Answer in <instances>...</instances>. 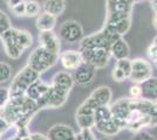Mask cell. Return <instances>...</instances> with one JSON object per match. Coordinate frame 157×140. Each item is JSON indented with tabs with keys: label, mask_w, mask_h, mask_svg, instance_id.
<instances>
[{
	"label": "cell",
	"mask_w": 157,
	"mask_h": 140,
	"mask_svg": "<svg viewBox=\"0 0 157 140\" xmlns=\"http://www.w3.org/2000/svg\"><path fill=\"white\" fill-rule=\"evenodd\" d=\"M25 7H26V1H22V2H20L19 5H17L15 7H13L11 11L13 12V14L15 15H25Z\"/></svg>",
	"instance_id": "33"
},
{
	"label": "cell",
	"mask_w": 157,
	"mask_h": 140,
	"mask_svg": "<svg viewBox=\"0 0 157 140\" xmlns=\"http://www.w3.org/2000/svg\"><path fill=\"white\" fill-rule=\"evenodd\" d=\"M59 34L62 40L68 43H76L83 39V28L78 21H65L60 27Z\"/></svg>",
	"instance_id": "10"
},
{
	"label": "cell",
	"mask_w": 157,
	"mask_h": 140,
	"mask_svg": "<svg viewBox=\"0 0 157 140\" xmlns=\"http://www.w3.org/2000/svg\"><path fill=\"white\" fill-rule=\"evenodd\" d=\"M11 20L7 16V14L5 12H2L0 9V36L4 33H6L7 31L11 28Z\"/></svg>",
	"instance_id": "27"
},
{
	"label": "cell",
	"mask_w": 157,
	"mask_h": 140,
	"mask_svg": "<svg viewBox=\"0 0 157 140\" xmlns=\"http://www.w3.org/2000/svg\"><path fill=\"white\" fill-rule=\"evenodd\" d=\"M154 43H156V45H157V36L155 38V40H154Z\"/></svg>",
	"instance_id": "42"
},
{
	"label": "cell",
	"mask_w": 157,
	"mask_h": 140,
	"mask_svg": "<svg viewBox=\"0 0 157 140\" xmlns=\"http://www.w3.org/2000/svg\"><path fill=\"white\" fill-rule=\"evenodd\" d=\"M141 87V99L148 100L150 103L157 102V77H150L140 84Z\"/></svg>",
	"instance_id": "18"
},
{
	"label": "cell",
	"mask_w": 157,
	"mask_h": 140,
	"mask_svg": "<svg viewBox=\"0 0 157 140\" xmlns=\"http://www.w3.org/2000/svg\"><path fill=\"white\" fill-rule=\"evenodd\" d=\"M150 6L154 12H157V0H150Z\"/></svg>",
	"instance_id": "37"
},
{
	"label": "cell",
	"mask_w": 157,
	"mask_h": 140,
	"mask_svg": "<svg viewBox=\"0 0 157 140\" xmlns=\"http://www.w3.org/2000/svg\"><path fill=\"white\" fill-rule=\"evenodd\" d=\"M6 54L11 59H19L27 48L33 45L32 34L27 31H20L11 27L1 36Z\"/></svg>",
	"instance_id": "2"
},
{
	"label": "cell",
	"mask_w": 157,
	"mask_h": 140,
	"mask_svg": "<svg viewBox=\"0 0 157 140\" xmlns=\"http://www.w3.org/2000/svg\"><path fill=\"white\" fill-rule=\"evenodd\" d=\"M131 140H156V138H155L151 133L142 130V131L135 132V134L132 135Z\"/></svg>",
	"instance_id": "29"
},
{
	"label": "cell",
	"mask_w": 157,
	"mask_h": 140,
	"mask_svg": "<svg viewBox=\"0 0 157 140\" xmlns=\"http://www.w3.org/2000/svg\"><path fill=\"white\" fill-rule=\"evenodd\" d=\"M39 41H40V46L41 47H44L47 50H49V52H52V53L59 55L61 43H60L59 36L54 33L53 31L40 32Z\"/></svg>",
	"instance_id": "16"
},
{
	"label": "cell",
	"mask_w": 157,
	"mask_h": 140,
	"mask_svg": "<svg viewBox=\"0 0 157 140\" xmlns=\"http://www.w3.org/2000/svg\"><path fill=\"white\" fill-rule=\"evenodd\" d=\"M131 26V15H107L103 28L118 36H123Z\"/></svg>",
	"instance_id": "9"
},
{
	"label": "cell",
	"mask_w": 157,
	"mask_h": 140,
	"mask_svg": "<svg viewBox=\"0 0 157 140\" xmlns=\"http://www.w3.org/2000/svg\"><path fill=\"white\" fill-rule=\"evenodd\" d=\"M118 39H121V36H118L116 34L110 33L109 31H107L105 28L102 27L101 31H98V33H94L89 36H86L80 41V49H87V48H105L110 50V47L114 42H116Z\"/></svg>",
	"instance_id": "6"
},
{
	"label": "cell",
	"mask_w": 157,
	"mask_h": 140,
	"mask_svg": "<svg viewBox=\"0 0 157 140\" xmlns=\"http://www.w3.org/2000/svg\"><path fill=\"white\" fill-rule=\"evenodd\" d=\"M12 76V68L5 62H0V84L11 80Z\"/></svg>",
	"instance_id": "26"
},
{
	"label": "cell",
	"mask_w": 157,
	"mask_h": 140,
	"mask_svg": "<svg viewBox=\"0 0 157 140\" xmlns=\"http://www.w3.org/2000/svg\"><path fill=\"white\" fill-rule=\"evenodd\" d=\"M152 26L155 27V29L157 31V12H155L154 16H152Z\"/></svg>",
	"instance_id": "38"
},
{
	"label": "cell",
	"mask_w": 157,
	"mask_h": 140,
	"mask_svg": "<svg viewBox=\"0 0 157 140\" xmlns=\"http://www.w3.org/2000/svg\"><path fill=\"white\" fill-rule=\"evenodd\" d=\"M21 140H31V137L28 135V137H25V138H21Z\"/></svg>",
	"instance_id": "40"
},
{
	"label": "cell",
	"mask_w": 157,
	"mask_h": 140,
	"mask_svg": "<svg viewBox=\"0 0 157 140\" xmlns=\"http://www.w3.org/2000/svg\"><path fill=\"white\" fill-rule=\"evenodd\" d=\"M35 25L40 32L53 31L55 25H56V16H54L49 13H46V12H42L38 15Z\"/></svg>",
	"instance_id": "22"
},
{
	"label": "cell",
	"mask_w": 157,
	"mask_h": 140,
	"mask_svg": "<svg viewBox=\"0 0 157 140\" xmlns=\"http://www.w3.org/2000/svg\"><path fill=\"white\" fill-rule=\"evenodd\" d=\"M152 64L144 59H135L131 61V71L129 80L134 84H141L142 82L152 77Z\"/></svg>",
	"instance_id": "8"
},
{
	"label": "cell",
	"mask_w": 157,
	"mask_h": 140,
	"mask_svg": "<svg viewBox=\"0 0 157 140\" xmlns=\"http://www.w3.org/2000/svg\"><path fill=\"white\" fill-rule=\"evenodd\" d=\"M40 80V74L35 73L29 67H25L13 78L11 87H10V98L25 96V92L28 87L33 84L35 81Z\"/></svg>",
	"instance_id": "5"
},
{
	"label": "cell",
	"mask_w": 157,
	"mask_h": 140,
	"mask_svg": "<svg viewBox=\"0 0 157 140\" xmlns=\"http://www.w3.org/2000/svg\"><path fill=\"white\" fill-rule=\"evenodd\" d=\"M51 87L59 90V91H62V92L69 95L71 90L74 87L73 75H71L68 71H59V73H56L53 77Z\"/></svg>",
	"instance_id": "14"
},
{
	"label": "cell",
	"mask_w": 157,
	"mask_h": 140,
	"mask_svg": "<svg viewBox=\"0 0 157 140\" xmlns=\"http://www.w3.org/2000/svg\"><path fill=\"white\" fill-rule=\"evenodd\" d=\"M10 127H11V125L7 123L6 120L2 119V118L0 117V137H1L2 134L5 133V132H6V131L8 130V128H10Z\"/></svg>",
	"instance_id": "34"
},
{
	"label": "cell",
	"mask_w": 157,
	"mask_h": 140,
	"mask_svg": "<svg viewBox=\"0 0 157 140\" xmlns=\"http://www.w3.org/2000/svg\"><path fill=\"white\" fill-rule=\"evenodd\" d=\"M8 140H14V137H13V138H10Z\"/></svg>",
	"instance_id": "45"
},
{
	"label": "cell",
	"mask_w": 157,
	"mask_h": 140,
	"mask_svg": "<svg viewBox=\"0 0 157 140\" xmlns=\"http://www.w3.org/2000/svg\"><path fill=\"white\" fill-rule=\"evenodd\" d=\"M131 71V61L129 59H124V60H118L116 61L111 76L114 81L116 82H123L125 80H129Z\"/></svg>",
	"instance_id": "19"
},
{
	"label": "cell",
	"mask_w": 157,
	"mask_h": 140,
	"mask_svg": "<svg viewBox=\"0 0 157 140\" xmlns=\"http://www.w3.org/2000/svg\"><path fill=\"white\" fill-rule=\"evenodd\" d=\"M154 66H155V68H156V69H157V60L155 61V62H154Z\"/></svg>",
	"instance_id": "41"
},
{
	"label": "cell",
	"mask_w": 157,
	"mask_h": 140,
	"mask_svg": "<svg viewBox=\"0 0 157 140\" xmlns=\"http://www.w3.org/2000/svg\"><path fill=\"white\" fill-rule=\"evenodd\" d=\"M110 55L116 61L128 59L130 55V48L129 45L124 41L123 38L118 39L116 42H114L110 47Z\"/></svg>",
	"instance_id": "21"
},
{
	"label": "cell",
	"mask_w": 157,
	"mask_h": 140,
	"mask_svg": "<svg viewBox=\"0 0 157 140\" xmlns=\"http://www.w3.org/2000/svg\"><path fill=\"white\" fill-rule=\"evenodd\" d=\"M75 119L78 123V126L81 130H86V128L92 130L95 125L94 114H75Z\"/></svg>",
	"instance_id": "24"
},
{
	"label": "cell",
	"mask_w": 157,
	"mask_h": 140,
	"mask_svg": "<svg viewBox=\"0 0 157 140\" xmlns=\"http://www.w3.org/2000/svg\"><path fill=\"white\" fill-rule=\"evenodd\" d=\"M42 7L46 13H49L54 16H59L63 13L66 8L65 0H44Z\"/></svg>",
	"instance_id": "23"
},
{
	"label": "cell",
	"mask_w": 157,
	"mask_h": 140,
	"mask_svg": "<svg viewBox=\"0 0 157 140\" xmlns=\"http://www.w3.org/2000/svg\"><path fill=\"white\" fill-rule=\"evenodd\" d=\"M29 137H31V140H48L47 135H44V134H41V133L29 134Z\"/></svg>",
	"instance_id": "35"
},
{
	"label": "cell",
	"mask_w": 157,
	"mask_h": 140,
	"mask_svg": "<svg viewBox=\"0 0 157 140\" xmlns=\"http://www.w3.org/2000/svg\"><path fill=\"white\" fill-rule=\"evenodd\" d=\"M75 131L66 124H55L47 132L48 140H75Z\"/></svg>",
	"instance_id": "12"
},
{
	"label": "cell",
	"mask_w": 157,
	"mask_h": 140,
	"mask_svg": "<svg viewBox=\"0 0 157 140\" xmlns=\"http://www.w3.org/2000/svg\"><path fill=\"white\" fill-rule=\"evenodd\" d=\"M98 140H113V139H111L110 137H102V138H100Z\"/></svg>",
	"instance_id": "39"
},
{
	"label": "cell",
	"mask_w": 157,
	"mask_h": 140,
	"mask_svg": "<svg viewBox=\"0 0 157 140\" xmlns=\"http://www.w3.org/2000/svg\"><path fill=\"white\" fill-rule=\"evenodd\" d=\"M94 118H95L94 127H96V130L101 134H103L105 137L116 135L121 131L120 126L113 118V114H111L109 106L98 107L95 113H94Z\"/></svg>",
	"instance_id": "4"
},
{
	"label": "cell",
	"mask_w": 157,
	"mask_h": 140,
	"mask_svg": "<svg viewBox=\"0 0 157 140\" xmlns=\"http://www.w3.org/2000/svg\"><path fill=\"white\" fill-rule=\"evenodd\" d=\"M10 100V90L7 88H0V109L4 107Z\"/></svg>",
	"instance_id": "30"
},
{
	"label": "cell",
	"mask_w": 157,
	"mask_h": 140,
	"mask_svg": "<svg viewBox=\"0 0 157 140\" xmlns=\"http://www.w3.org/2000/svg\"><path fill=\"white\" fill-rule=\"evenodd\" d=\"M147 55H148L149 60L152 61V63L157 60V45L156 43L152 42L150 46L148 47V49H147Z\"/></svg>",
	"instance_id": "32"
},
{
	"label": "cell",
	"mask_w": 157,
	"mask_h": 140,
	"mask_svg": "<svg viewBox=\"0 0 157 140\" xmlns=\"http://www.w3.org/2000/svg\"><path fill=\"white\" fill-rule=\"evenodd\" d=\"M59 59L66 70H76L83 63L82 56L78 50H65L59 55Z\"/></svg>",
	"instance_id": "15"
},
{
	"label": "cell",
	"mask_w": 157,
	"mask_h": 140,
	"mask_svg": "<svg viewBox=\"0 0 157 140\" xmlns=\"http://www.w3.org/2000/svg\"><path fill=\"white\" fill-rule=\"evenodd\" d=\"M59 60V55L54 54L49 50L45 49L44 47L39 46L32 52L28 57L27 67L33 69L35 73L42 74L52 68Z\"/></svg>",
	"instance_id": "3"
},
{
	"label": "cell",
	"mask_w": 157,
	"mask_h": 140,
	"mask_svg": "<svg viewBox=\"0 0 157 140\" xmlns=\"http://www.w3.org/2000/svg\"><path fill=\"white\" fill-rule=\"evenodd\" d=\"M134 0H105L107 15H131Z\"/></svg>",
	"instance_id": "11"
},
{
	"label": "cell",
	"mask_w": 157,
	"mask_h": 140,
	"mask_svg": "<svg viewBox=\"0 0 157 140\" xmlns=\"http://www.w3.org/2000/svg\"><path fill=\"white\" fill-rule=\"evenodd\" d=\"M85 63L90 64L95 69L105 68L110 60L111 55L109 49L105 48H87L78 50Z\"/></svg>",
	"instance_id": "7"
},
{
	"label": "cell",
	"mask_w": 157,
	"mask_h": 140,
	"mask_svg": "<svg viewBox=\"0 0 157 140\" xmlns=\"http://www.w3.org/2000/svg\"><path fill=\"white\" fill-rule=\"evenodd\" d=\"M41 11V6L38 1L35 0H29L26 1V7H25V15L28 16H35L39 15Z\"/></svg>",
	"instance_id": "25"
},
{
	"label": "cell",
	"mask_w": 157,
	"mask_h": 140,
	"mask_svg": "<svg viewBox=\"0 0 157 140\" xmlns=\"http://www.w3.org/2000/svg\"><path fill=\"white\" fill-rule=\"evenodd\" d=\"M111 97H113V92H111L110 88L102 85V87H98L96 90H94L88 98L96 105V107H100L109 106Z\"/></svg>",
	"instance_id": "17"
},
{
	"label": "cell",
	"mask_w": 157,
	"mask_h": 140,
	"mask_svg": "<svg viewBox=\"0 0 157 140\" xmlns=\"http://www.w3.org/2000/svg\"><path fill=\"white\" fill-rule=\"evenodd\" d=\"M95 74H96V69L92 67L90 64L83 62L74 71L73 80H74V83H78L80 85H87V84L93 82L94 77H95Z\"/></svg>",
	"instance_id": "13"
},
{
	"label": "cell",
	"mask_w": 157,
	"mask_h": 140,
	"mask_svg": "<svg viewBox=\"0 0 157 140\" xmlns=\"http://www.w3.org/2000/svg\"><path fill=\"white\" fill-rule=\"evenodd\" d=\"M141 87L140 84H134L131 85L129 89V96H130L131 99H141Z\"/></svg>",
	"instance_id": "31"
},
{
	"label": "cell",
	"mask_w": 157,
	"mask_h": 140,
	"mask_svg": "<svg viewBox=\"0 0 157 140\" xmlns=\"http://www.w3.org/2000/svg\"><path fill=\"white\" fill-rule=\"evenodd\" d=\"M75 140H98L95 134L93 132L92 130L89 128H86V130H81L76 137H75Z\"/></svg>",
	"instance_id": "28"
},
{
	"label": "cell",
	"mask_w": 157,
	"mask_h": 140,
	"mask_svg": "<svg viewBox=\"0 0 157 140\" xmlns=\"http://www.w3.org/2000/svg\"><path fill=\"white\" fill-rule=\"evenodd\" d=\"M22 1H25V0H7V5L12 9L13 7H15L17 5H19L20 2H22Z\"/></svg>",
	"instance_id": "36"
},
{
	"label": "cell",
	"mask_w": 157,
	"mask_h": 140,
	"mask_svg": "<svg viewBox=\"0 0 157 140\" xmlns=\"http://www.w3.org/2000/svg\"><path fill=\"white\" fill-rule=\"evenodd\" d=\"M49 88H51L49 84L42 82L41 80H38L28 87V89H27L26 92H25V96H26L27 98L34 100V102H38L49 90Z\"/></svg>",
	"instance_id": "20"
},
{
	"label": "cell",
	"mask_w": 157,
	"mask_h": 140,
	"mask_svg": "<svg viewBox=\"0 0 157 140\" xmlns=\"http://www.w3.org/2000/svg\"><path fill=\"white\" fill-rule=\"evenodd\" d=\"M155 107H156V111H157V102L155 103Z\"/></svg>",
	"instance_id": "44"
},
{
	"label": "cell",
	"mask_w": 157,
	"mask_h": 140,
	"mask_svg": "<svg viewBox=\"0 0 157 140\" xmlns=\"http://www.w3.org/2000/svg\"><path fill=\"white\" fill-rule=\"evenodd\" d=\"M113 118L120 128L132 132L142 131L144 127L157 126V111L155 104L143 99L121 98L110 106Z\"/></svg>",
	"instance_id": "1"
},
{
	"label": "cell",
	"mask_w": 157,
	"mask_h": 140,
	"mask_svg": "<svg viewBox=\"0 0 157 140\" xmlns=\"http://www.w3.org/2000/svg\"><path fill=\"white\" fill-rule=\"evenodd\" d=\"M138 1H144V0H134V2H138Z\"/></svg>",
	"instance_id": "43"
}]
</instances>
